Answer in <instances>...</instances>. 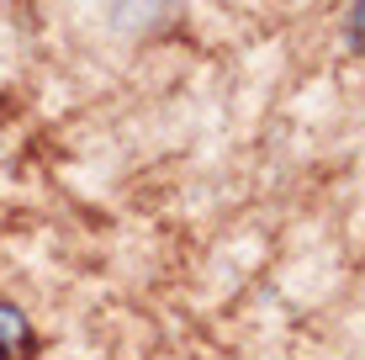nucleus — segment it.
I'll return each mask as SVG.
<instances>
[{
  "instance_id": "1",
  "label": "nucleus",
  "mask_w": 365,
  "mask_h": 360,
  "mask_svg": "<svg viewBox=\"0 0 365 360\" xmlns=\"http://www.w3.org/2000/svg\"><path fill=\"white\" fill-rule=\"evenodd\" d=\"M37 339H32V324L21 307L0 302V360H32Z\"/></svg>"
}]
</instances>
